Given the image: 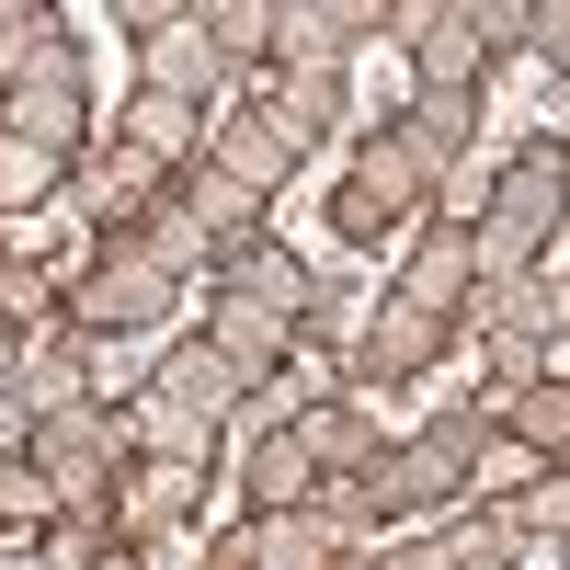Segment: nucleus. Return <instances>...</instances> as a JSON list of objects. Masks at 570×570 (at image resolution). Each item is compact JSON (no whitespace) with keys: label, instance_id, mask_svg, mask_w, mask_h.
<instances>
[{"label":"nucleus","instance_id":"nucleus-1","mask_svg":"<svg viewBox=\"0 0 570 570\" xmlns=\"http://www.w3.org/2000/svg\"><path fill=\"white\" fill-rule=\"evenodd\" d=\"M69 308H80V343H126V331H160V320L183 308V274L137 240V228H115V240H91Z\"/></svg>","mask_w":570,"mask_h":570},{"label":"nucleus","instance_id":"nucleus-2","mask_svg":"<svg viewBox=\"0 0 570 570\" xmlns=\"http://www.w3.org/2000/svg\"><path fill=\"white\" fill-rule=\"evenodd\" d=\"M23 456L46 468V491H58L69 513H104V491H115V456H126V422H115L104 400H80V411H46Z\"/></svg>","mask_w":570,"mask_h":570},{"label":"nucleus","instance_id":"nucleus-3","mask_svg":"<svg viewBox=\"0 0 570 570\" xmlns=\"http://www.w3.org/2000/svg\"><path fill=\"white\" fill-rule=\"evenodd\" d=\"M422 195H434V183L411 171V149H400L389 126H376L365 149H354V171H343V195H331V240H354V252H376V240H389V228H400V217H411Z\"/></svg>","mask_w":570,"mask_h":570},{"label":"nucleus","instance_id":"nucleus-4","mask_svg":"<svg viewBox=\"0 0 570 570\" xmlns=\"http://www.w3.org/2000/svg\"><path fill=\"white\" fill-rule=\"evenodd\" d=\"M445 343H456V331H445L434 308H411V297H400V285H389V297H376V308H365V320L343 331V365L365 376V389H411V376H422V365H434Z\"/></svg>","mask_w":570,"mask_h":570},{"label":"nucleus","instance_id":"nucleus-5","mask_svg":"<svg viewBox=\"0 0 570 570\" xmlns=\"http://www.w3.org/2000/svg\"><path fill=\"white\" fill-rule=\"evenodd\" d=\"M228 80H240V69L217 58L206 0H183V12H171L149 46H137V91H171V104H195V115H217V104H228Z\"/></svg>","mask_w":570,"mask_h":570},{"label":"nucleus","instance_id":"nucleus-6","mask_svg":"<svg viewBox=\"0 0 570 570\" xmlns=\"http://www.w3.org/2000/svg\"><path fill=\"white\" fill-rule=\"evenodd\" d=\"M206 160H217L228 183H252V195H274V183H297L308 137L285 126L274 104H263V115H206Z\"/></svg>","mask_w":570,"mask_h":570},{"label":"nucleus","instance_id":"nucleus-7","mask_svg":"<svg viewBox=\"0 0 570 570\" xmlns=\"http://www.w3.org/2000/svg\"><path fill=\"white\" fill-rule=\"evenodd\" d=\"M195 502H206V468L137 456L126 480H115V537H126V548H149V537H183V525H195Z\"/></svg>","mask_w":570,"mask_h":570},{"label":"nucleus","instance_id":"nucleus-8","mask_svg":"<svg viewBox=\"0 0 570 570\" xmlns=\"http://www.w3.org/2000/svg\"><path fill=\"white\" fill-rule=\"evenodd\" d=\"M389 137L411 149V171H422V183H456V171H468V149H480V91H411Z\"/></svg>","mask_w":570,"mask_h":570},{"label":"nucleus","instance_id":"nucleus-9","mask_svg":"<svg viewBox=\"0 0 570 570\" xmlns=\"http://www.w3.org/2000/svg\"><path fill=\"white\" fill-rule=\"evenodd\" d=\"M400 297H411V308H434V320L456 331V308L480 297V263H468V228H456V217H434V228L411 240V263H400Z\"/></svg>","mask_w":570,"mask_h":570},{"label":"nucleus","instance_id":"nucleus-10","mask_svg":"<svg viewBox=\"0 0 570 570\" xmlns=\"http://www.w3.org/2000/svg\"><path fill=\"white\" fill-rule=\"evenodd\" d=\"M297 445H308L320 480H365V468L389 456V445H376V400H365V389H354V400H308V411H297Z\"/></svg>","mask_w":570,"mask_h":570},{"label":"nucleus","instance_id":"nucleus-11","mask_svg":"<svg viewBox=\"0 0 570 570\" xmlns=\"http://www.w3.org/2000/svg\"><path fill=\"white\" fill-rule=\"evenodd\" d=\"M468 320H480V331H513V343H559V331H570V274L537 263L525 285H491V297H468Z\"/></svg>","mask_w":570,"mask_h":570},{"label":"nucleus","instance_id":"nucleus-12","mask_svg":"<svg viewBox=\"0 0 570 570\" xmlns=\"http://www.w3.org/2000/svg\"><path fill=\"white\" fill-rule=\"evenodd\" d=\"M206 343H217V354H228V365H240L252 389H263V376H285V354H297V331H285L274 308H252L240 285H228V297L206 308Z\"/></svg>","mask_w":570,"mask_h":570},{"label":"nucleus","instance_id":"nucleus-13","mask_svg":"<svg viewBox=\"0 0 570 570\" xmlns=\"http://www.w3.org/2000/svg\"><path fill=\"white\" fill-rule=\"evenodd\" d=\"M480 69H491L480 12H468V0H445V12H434V35L411 46V91H480Z\"/></svg>","mask_w":570,"mask_h":570},{"label":"nucleus","instance_id":"nucleus-14","mask_svg":"<svg viewBox=\"0 0 570 570\" xmlns=\"http://www.w3.org/2000/svg\"><path fill=\"white\" fill-rule=\"evenodd\" d=\"M149 389H160V400H183V411H206V422H228V411L252 400V376H240V365H228L206 331H195L183 354H160V376H149Z\"/></svg>","mask_w":570,"mask_h":570},{"label":"nucleus","instance_id":"nucleus-15","mask_svg":"<svg viewBox=\"0 0 570 570\" xmlns=\"http://www.w3.org/2000/svg\"><path fill=\"white\" fill-rule=\"evenodd\" d=\"M12 137H35L46 160H69L80 137H91V104H80V80H12V115H0Z\"/></svg>","mask_w":570,"mask_h":570},{"label":"nucleus","instance_id":"nucleus-16","mask_svg":"<svg viewBox=\"0 0 570 570\" xmlns=\"http://www.w3.org/2000/svg\"><path fill=\"white\" fill-rule=\"evenodd\" d=\"M91 400V343H69V331H23V411H80Z\"/></svg>","mask_w":570,"mask_h":570},{"label":"nucleus","instance_id":"nucleus-17","mask_svg":"<svg viewBox=\"0 0 570 570\" xmlns=\"http://www.w3.org/2000/svg\"><path fill=\"white\" fill-rule=\"evenodd\" d=\"M228 559H240V570H331L343 548H331V537L308 525V502H297V513H252V525L228 537Z\"/></svg>","mask_w":570,"mask_h":570},{"label":"nucleus","instance_id":"nucleus-18","mask_svg":"<svg viewBox=\"0 0 570 570\" xmlns=\"http://www.w3.org/2000/svg\"><path fill=\"white\" fill-rule=\"evenodd\" d=\"M195 137H206V115L171 104V91H126V115H115V149H137V160H195Z\"/></svg>","mask_w":570,"mask_h":570},{"label":"nucleus","instance_id":"nucleus-19","mask_svg":"<svg viewBox=\"0 0 570 570\" xmlns=\"http://www.w3.org/2000/svg\"><path fill=\"white\" fill-rule=\"evenodd\" d=\"M252 183H228L217 160H183V217H195L206 228V252H228V240H252Z\"/></svg>","mask_w":570,"mask_h":570},{"label":"nucleus","instance_id":"nucleus-20","mask_svg":"<svg viewBox=\"0 0 570 570\" xmlns=\"http://www.w3.org/2000/svg\"><path fill=\"white\" fill-rule=\"evenodd\" d=\"M228 285H240L252 308H274L285 331H308V308H320V274H308L297 252H240V274H228Z\"/></svg>","mask_w":570,"mask_h":570},{"label":"nucleus","instance_id":"nucleus-21","mask_svg":"<svg viewBox=\"0 0 570 570\" xmlns=\"http://www.w3.org/2000/svg\"><path fill=\"white\" fill-rule=\"evenodd\" d=\"M126 434L149 445V456H171V468H206V456H217V422H206V411H183V400H160V389L137 400V422H126Z\"/></svg>","mask_w":570,"mask_h":570},{"label":"nucleus","instance_id":"nucleus-22","mask_svg":"<svg viewBox=\"0 0 570 570\" xmlns=\"http://www.w3.org/2000/svg\"><path fill=\"white\" fill-rule=\"evenodd\" d=\"M58 183H69V160H46L35 137H12V126H0V217H35V206H58Z\"/></svg>","mask_w":570,"mask_h":570},{"label":"nucleus","instance_id":"nucleus-23","mask_svg":"<svg viewBox=\"0 0 570 570\" xmlns=\"http://www.w3.org/2000/svg\"><path fill=\"white\" fill-rule=\"evenodd\" d=\"M252 491H263V513H297V502L320 491V468H308V445H297V422L252 445Z\"/></svg>","mask_w":570,"mask_h":570},{"label":"nucleus","instance_id":"nucleus-24","mask_svg":"<svg viewBox=\"0 0 570 570\" xmlns=\"http://www.w3.org/2000/svg\"><path fill=\"white\" fill-rule=\"evenodd\" d=\"M502 434L537 445V456L559 468V456H570V376H548V389H525V400H502Z\"/></svg>","mask_w":570,"mask_h":570},{"label":"nucleus","instance_id":"nucleus-25","mask_svg":"<svg viewBox=\"0 0 570 570\" xmlns=\"http://www.w3.org/2000/svg\"><path fill=\"white\" fill-rule=\"evenodd\" d=\"M308 525H320L331 548H376V525H389V513H376L365 480H320V491H308Z\"/></svg>","mask_w":570,"mask_h":570},{"label":"nucleus","instance_id":"nucleus-26","mask_svg":"<svg viewBox=\"0 0 570 570\" xmlns=\"http://www.w3.org/2000/svg\"><path fill=\"white\" fill-rule=\"evenodd\" d=\"M206 35H217V58H228V69L274 58V0H206Z\"/></svg>","mask_w":570,"mask_h":570},{"label":"nucleus","instance_id":"nucleus-27","mask_svg":"<svg viewBox=\"0 0 570 570\" xmlns=\"http://www.w3.org/2000/svg\"><path fill=\"white\" fill-rule=\"evenodd\" d=\"M274 115L297 126V137L343 126V69H285V80H274Z\"/></svg>","mask_w":570,"mask_h":570},{"label":"nucleus","instance_id":"nucleus-28","mask_svg":"<svg viewBox=\"0 0 570 570\" xmlns=\"http://www.w3.org/2000/svg\"><path fill=\"white\" fill-rule=\"evenodd\" d=\"M35 46H58V12H46V0H0V91L23 80Z\"/></svg>","mask_w":570,"mask_h":570},{"label":"nucleus","instance_id":"nucleus-29","mask_svg":"<svg viewBox=\"0 0 570 570\" xmlns=\"http://www.w3.org/2000/svg\"><path fill=\"white\" fill-rule=\"evenodd\" d=\"M58 513H69V502L46 491V468H35V456L0 468V525H58Z\"/></svg>","mask_w":570,"mask_h":570},{"label":"nucleus","instance_id":"nucleus-30","mask_svg":"<svg viewBox=\"0 0 570 570\" xmlns=\"http://www.w3.org/2000/svg\"><path fill=\"white\" fill-rule=\"evenodd\" d=\"M468 480H480V491H513V502H525V491L548 480V456H537V445H513V434H491V445H480V468H468Z\"/></svg>","mask_w":570,"mask_h":570},{"label":"nucleus","instance_id":"nucleus-31","mask_svg":"<svg viewBox=\"0 0 570 570\" xmlns=\"http://www.w3.org/2000/svg\"><path fill=\"white\" fill-rule=\"evenodd\" d=\"M46 308H58V274H46V263H0V320L46 331Z\"/></svg>","mask_w":570,"mask_h":570},{"label":"nucleus","instance_id":"nucleus-32","mask_svg":"<svg viewBox=\"0 0 570 570\" xmlns=\"http://www.w3.org/2000/svg\"><path fill=\"white\" fill-rule=\"evenodd\" d=\"M137 240H149V252H160L171 274H183V263H206V228H195V217H183V195H160L149 217H137Z\"/></svg>","mask_w":570,"mask_h":570},{"label":"nucleus","instance_id":"nucleus-33","mask_svg":"<svg viewBox=\"0 0 570 570\" xmlns=\"http://www.w3.org/2000/svg\"><path fill=\"white\" fill-rule=\"evenodd\" d=\"M502 513H513L525 537H570V468H548V480H537L525 502H502Z\"/></svg>","mask_w":570,"mask_h":570},{"label":"nucleus","instance_id":"nucleus-34","mask_svg":"<svg viewBox=\"0 0 570 570\" xmlns=\"http://www.w3.org/2000/svg\"><path fill=\"white\" fill-rule=\"evenodd\" d=\"M525 46L548 69H570V0H537V23H525Z\"/></svg>","mask_w":570,"mask_h":570},{"label":"nucleus","instance_id":"nucleus-35","mask_svg":"<svg viewBox=\"0 0 570 570\" xmlns=\"http://www.w3.org/2000/svg\"><path fill=\"white\" fill-rule=\"evenodd\" d=\"M376 570H456V548H445V525H434V537H400Z\"/></svg>","mask_w":570,"mask_h":570},{"label":"nucleus","instance_id":"nucleus-36","mask_svg":"<svg viewBox=\"0 0 570 570\" xmlns=\"http://www.w3.org/2000/svg\"><path fill=\"white\" fill-rule=\"evenodd\" d=\"M137 570H206V559H195V537H149V548H137Z\"/></svg>","mask_w":570,"mask_h":570},{"label":"nucleus","instance_id":"nucleus-37","mask_svg":"<svg viewBox=\"0 0 570 570\" xmlns=\"http://www.w3.org/2000/svg\"><path fill=\"white\" fill-rule=\"evenodd\" d=\"M23 445H35V411H23V400H0V468H12Z\"/></svg>","mask_w":570,"mask_h":570},{"label":"nucleus","instance_id":"nucleus-38","mask_svg":"<svg viewBox=\"0 0 570 570\" xmlns=\"http://www.w3.org/2000/svg\"><path fill=\"white\" fill-rule=\"evenodd\" d=\"M0 400H23V343L0 331Z\"/></svg>","mask_w":570,"mask_h":570},{"label":"nucleus","instance_id":"nucleus-39","mask_svg":"<svg viewBox=\"0 0 570 570\" xmlns=\"http://www.w3.org/2000/svg\"><path fill=\"white\" fill-rule=\"evenodd\" d=\"M559 195H570V160H559Z\"/></svg>","mask_w":570,"mask_h":570},{"label":"nucleus","instance_id":"nucleus-40","mask_svg":"<svg viewBox=\"0 0 570 570\" xmlns=\"http://www.w3.org/2000/svg\"><path fill=\"white\" fill-rule=\"evenodd\" d=\"M104 570H137V559H104Z\"/></svg>","mask_w":570,"mask_h":570},{"label":"nucleus","instance_id":"nucleus-41","mask_svg":"<svg viewBox=\"0 0 570 570\" xmlns=\"http://www.w3.org/2000/svg\"><path fill=\"white\" fill-rule=\"evenodd\" d=\"M559 570H570V548H559Z\"/></svg>","mask_w":570,"mask_h":570}]
</instances>
